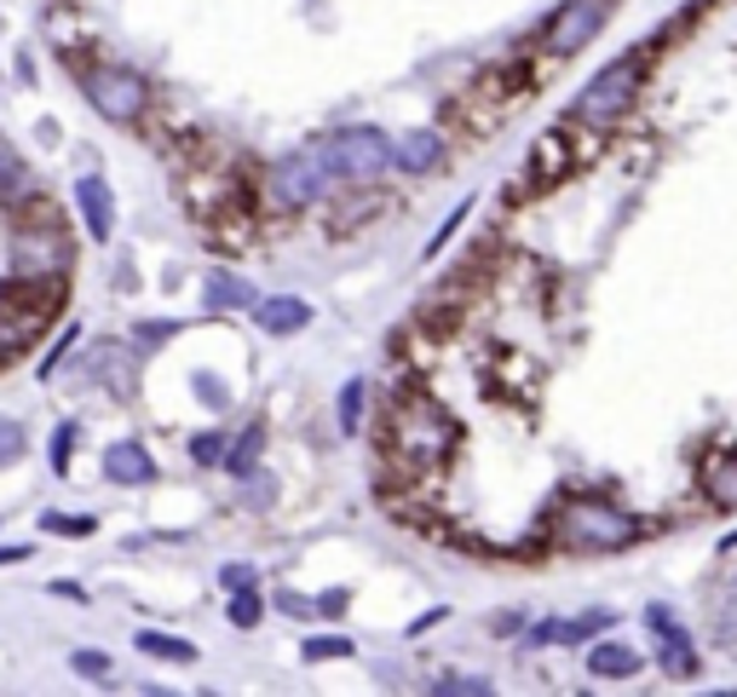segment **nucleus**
Wrapping results in <instances>:
<instances>
[{
  "instance_id": "obj_1",
  "label": "nucleus",
  "mask_w": 737,
  "mask_h": 697,
  "mask_svg": "<svg viewBox=\"0 0 737 697\" xmlns=\"http://www.w3.org/2000/svg\"><path fill=\"white\" fill-rule=\"evenodd\" d=\"M640 81H645V52H623L617 64H605V70H600V75H593L588 87L577 93L570 116H577L582 128H611V121H617V116L633 105Z\"/></svg>"
},
{
  "instance_id": "obj_2",
  "label": "nucleus",
  "mask_w": 737,
  "mask_h": 697,
  "mask_svg": "<svg viewBox=\"0 0 737 697\" xmlns=\"http://www.w3.org/2000/svg\"><path fill=\"white\" fill-rule=\"evenodd\" d=\"M559 537L570 548H628L633 537H640V525H633L628 514H617L611 502H593V496H577L559 514Z\"/></svg>"
},
{
  "instance_id": "obj_3",
  "label": "nucleus",
  "mask_w": 737,
  "mask_h": 697,
  "mask_svg": "<svg viewBox=\"0 0 737 697\" xmlns=\"http://www.w3.org/2000/svg\"><path fill=\"white\" fill-rule=\"evenodd\" d=\"M329 151L312 145V151H294V156H282L277 168H271V202L277 208H312V202H323V191H329Z\"/></svg>"
},
{
  "instance_id": "obj_4",
  "label": "nucleus",
  "mask_w": 737,
  "mask_h": 697,
  "mask_svg": "<svg viewBox=\"0 0 737 697\" xmlns=\"http://www.w3.org/2000/svg\"><path fill=\"white\" fill-rule=\"evenodd\" d=\"M323 151H329L335 179H352V184H368V179H380L392 168V139L380 128H340Z\"/></svg>"
},
{
  "instance_id": "obj_5",
  "label": "nucleus",
  "mask_w": 737,
  "mask_h": 697,
  "mask_svg": "<svg viewBox=\"0 0 737 697\" xmlns=\"http://www.w3.org/2000/svg\"><path fill=\"white\" fill-rule=\"evenodd\" d=\"M392 449L421 456V461H438L444 449H449V421L426 398H403L392 409Z\"/></svg>"
},
{
  "instance_id": "obj_6",
  "label": "nucleus",
  "mask_w": 737,
  "mask_h": 697,
  "mask_svg": "<svg viewBox=\"0 0 737 697\" xmlns=\"http://www.w3.org/2000/svg\"><path fill=\"white\" fill-rule=\"evenodd\" d=\"M605 17H611V0H565V7L553 12V24H547V52L553 58L582 52L588 40L605 29Z\"/></svg>"
},
{
  "instance_id": "obj_7",
  "label": "nucleus",
  "mask_w": 737,
  "mask_h": 697,
  "mask_svg": "<svg viewBox=\"0 0 737 697\" xmlns=\"http://www.w3.org/2000/svg\"><path fill=\"white\" fill-rule=\"evenodd\" d=\"M87 98L93 110L105 121H138V110H145V81H138L133 70H93L87 75Z\"/></svg>"
},
{
  "instance_id": "obj_8",
  "label": "nucleus",
  "mask_w": 737,
  "mask_h": 697,
  "mask_svg": "<svg viewBox=\"0 0 737 697\" xmlns=\"http://www.w3.org/2000/svg\"><path fill=\"white\" fill-rule=\"evenodd\" d=\"M52 300H58V283L47 295H35L24 305H12V300H0V363H12L24 346L47 329V317H52Z\"/></svg>"
},
{
  "instance_id": "obj_9",
  "label": "nucleus",
  "mask_w": 737,
  "mask_h": 697,
  "mask_svg": "<svg viewBox=\"0 0 737 697\" xmlns=\"http://www.w3.org/2000/svg\"><path fill=\"white\" fill-rule=\"evenodd\" d=\"M645 623L657 628V640H663V669L674 674V681H698V669H703V663H698V651H691V634H686L680 623H674L663 605H651V611H645Z\"/></svg>"
},
{
  "instance_id": "obj_10",
  "label": "nucleus",
  "mask_w": 737,
  "mask_h": 697,
  "mask_svg": "<svg viewBox=\"0 0 737 697\" xmlns=\"http://www.w3.org/2000/svg\"><path fill=\"white\" fill-rule=\"evenodd\" d=\"M75 202H81V219H87L93 242H105L116 231V202H110V184L98 173H81L75 179Z\"/></svg>"
},
{
  "instance_id": "obj_11",
  "label": "nucleus",
  "mask_w": 737,
  "mask_h": 697,
  "mask_svg": "<svg viewBox=\"0 0 737 697\" xmlns=\"http://www.w3.org/2000/svg\"><path fill=\"white\" fill-rule=\"evenodd\" d=\"M254 323L265 335H300L312 323V305L300 295H271V300H254Z\"/></svg>"
},
{
  "instance_id": "obj_12",
  "label": "nucleus",
  "mask_w": 737,
  "mask_h": 697,
  "mask_svg": "<svg viewBox=\"0 0 737 697\" xmlns=\"http://www.w3.org/2000/svg\"><path fill=\"white\" fill-rule=\"evenodd\" d=\"M392 161L403 173H438V161H444V139L433 128H409L398 145H392Z\"/></svg>"
},
{
  "instance_id": "obj_13",
  "label": "nucleus",
  "mask_w": 737,
  "mask_h": 697,
  "mask_svg": "<svg viewBox=\"0 0 737 697\" xmlns=\"http://www.w3.org/2000/svg\"><path fill=\"white\" fill-rule=\"evenodd\" d=\"M105 473H110L116 484H150V479H156V461H150V449H145V444L121 438V444H110Z\"/></svg>"
},
{
  "instance_id": "obj_14",
  "label": "nucleus",
  "mask_w": 737,
  "mask_h": 697,
  "mask_svg": "<svg viewBox=\"0 0 737 697\" xmlns=\"http://www.w3.org/2000/svg\"><path fill=\"white\" fill-rule=\"evenodd\" d=\"M617 617L611 611H588V617H577V623H565V617H547V623H536V634H530V646H577V640H588V634H600V628H611Z\"/></svg>"
},
{
  "instance_id": "obj_15",
  "label": "nucleus",
  "mask_w": 737,
  "mask_h": 697,
  "mask_svg": "<svg viewBox=\"0 0 737 697\" xmlns=\"http://www.w3.org/2000/svg\"><path fill=\"white\" fill-rule=\"evenodd\" d=\"M588 674H593V681H628V674H640V651L605 640V646L588 651Z\"/></svg>"
},
{
  "instance_id": "obj_16",
  "label": "nucleus",
  "mask_w": 737,
  "mask_h": 697,
  "mask_svg": "<svg viewBox=\"0 0 737 697\" xmlns=\"http://www.w3.org/2000/svg\"><path fill=\"white\" fill-rule=\"evenodd\" d=\"M138 651L145 658H168V663H196L191 640H173V634H156V628H138Z\"/></svg>"
},
{
  "instance_id": "obj_17",
  "label": "nucleus",
  "mask_w": 737,
  "mask_h": 697,
  "mask_svg": "<svg viewBox=\"0 0 737 697\" xmlns=\"http://www.w3.org/2000/svg\"><path fill=\"white\" fill-rule=\"evenodd\" d=\"M225 305H254V289L242 277H208V312H225Z\"/></svg>"
},
{
  "instance_id": "obj_18",
  "label": "nucleus",
  "mask_w": 737,
  "mask_h": 697,
  "mask_svg": "<svg viewBox=\"0 0 737 697\" xmlns=\"http://www.w3.org/2000/svg\"><path fill=\"white\" fill-rule=\"evenodd\" d=\"M709 496L721 502V507H737V449L709 467Z\"/></svg>"
},
{
  "instance_id": "obj_19",
  "label": "nucleus",
  "mask_w": 737,
  "mask_h": 697,
  "mask_svg": "<svg viewBox=\"0 0 737 697\" xmlns=\"http://www.w3.org/2000/svg\"><path fill=\"white\" fill-rule=\"evenodd\" d=\"M714 634H721L726 646H737V582H726L721 600H714Z\"/></svg>"
},
{
  "instance_id": "obj_20",
  "label": "nucleus",
  "mask_w": 737,
  "mask_h": 697,
  "mask_svg": "<svg viewBox=\"0 0 737 697\" xmlns=\"http://www.w3.org/2000/svg\"><path fill=\"white\" fill-rule=\"evenodd\" d=\"M363 421V381H346L340 386V433H358Z\"/></svg>"
},
{
  "instance_id": "obj_21",
  "label": "nucleus",
  "mask_w": 737,
  "mask_h": 697,
  "mask_svg": "<svg viewBox=\"0 0 737 697\" xmlns=\"http://www.w3.org/2000/svg\"><path fill=\"white\" fill-rule=\"evenodd\" d=\"M433 692H438V697H456V692L484 697V692H490V681H479V674H444V681H433Z\"/></svg>"
},
{
  "instance_id": "obj_22",
  "label": "nucleus",
  "mask_w": 737,
  "mask_h": 697,
  "mask_svg": "<svg viewBox=\"0 0 737 697\" xmlns=\"http://www.w3.org/2000/svg\"><path fill=\"white\" fill-rule=\"evenodd\" d=\"M17 456H24V426L0 416V467H12Z\"/></svg>"
},
{
  "instance_id": "obj_23",
  "label": "nucleus",
  "mask_w": 737,
  "mask_h": 697,
  "mask_svg": "<svg viewBox=\"0 0 737 697\" xmlns=\"http://www.w3.org/2000/svg\"><path fill=\"white\" fill-rule=\"evenodd\" d=\"M231 623H237V628H254V623H259V593H254V588L231 593Z\"/></svg>"
},
{
  "instance_id": "obj_24",
  "label": "nucleus",
  "mask_w": 737,
  "mask_h": 697,
  "mask_svg": "<svg viewBox=\"0 0 737 697\" xmlns=\"http://www.w3.org/2000/svg\"><path fill=\"white\" fill-rule=\"evenodd\" d=\"M70 449H75V421H64L52 433V473H70Z\"/></svg>"
},
{
  "instance_id": "obj_25",
  "label": "nucleus",
  "mask_w": 737,
  "mask_h": 697,
  "mask_svg": "<svg viewBox=\"0 0 737 697\" xmlns=\"http://www.w3.org/2000/svg\"><path fill=\"white\" fill-rule=\"evenodd\" d=\"M305 658L323 663V658H352V640H340V634H329V640H305Z\"/></svg>"
},
{
  "instance_id": "obj_26",
  "label": "nucleus",
  "mask_w": 737,
  "mask_h": 697,
  "mask_svg": "<svg viewBox=\"0 0 737 697\" xmlns=\"http://www.w3.org/2000/svg\"><path fill=\"white\" fill-rule=\"evenodd\" d=\"M70 669H75V674H87V681H105V674H110V658H105V651H75Z\"/></svg>"
},
{
  "instance_id": "obj_27",
  "label": "nucleus",
  "mask_w": 737,
  "mask_h": 697,
  "mask_svg": "<svg viewBox=\"0 0 737 697\" xmlns=\"http://www.w3.org/2000/svg\"><path fill=\"white\" fill-rule=\"evenodd\" d=\"M191 456H196L202 467L225 461V438H219V433H196V438H191Z\"/></svg>"
},
{
  "instance_id": "obj_28",
  "label": "nucleus",
  "mask_w": 737,
  "mask_h": 697,
  "mask_svg": "<svg viewBox=\"0 0 737 697\" xmlns=\"http://www.w3.org/2000/svg\"><path fill=\"white\" fill-rule=\"evenodd\" d=\"M254 456H259V426H249V433L237 438V456H225V461H231L237 473H249V467H254Z\"/></svg>"
},
{
  "instance_id": "obj_29",
  "label": "nucleus",
  "mask_w": 737,
  "mask_h": 697,
  "mask_svg": "<svg viewBox=\"0 0 737 697\" xmlns=\"http://www.w3.org/2000/svg\"><path fill=\"white\" fill-rule=\"evenodd\" d=\"M467 214H473V202H456V208H449V214H444V225H438V237H433V254L444 249V242H449V237H456V225H461Z\"/></svg>"
},
{
  "instance_id": "obj_30",
  "label": "nucleus",
  "mask_w": 737,
  "mask_h": 697,
  "mask_svg": "<svg viewBox=\"0 0 737 697\" xmlns=\"http://www.w3.org/2000/svg\"><path fill=\"white\" fill-rule=\"evenodd\" d=\"M219 582L231 588V593H242V588H254V582H259V570H254V565H225V570H219Z\"/></svg>"
},
{
  "instance_id": "obj_31",
  "label": "nucleus",
  "mask_w": 737,
  "mask_h": 697,
  "mask_svg": "<svg viewBox=\"0 0 737 697\" xmlns=\"http://www.w3.org/2000/svg\"><path fill=\"white\" fill-rule=\"evenodd\" d=\"M40 525L58 530V537H87V530H93V519H64V514H47Z\"/></svg>"
},
{
  "instance_id": "obj_32",
  "label": "nucleus",
  "mask_w": 737,
  "mask_h": 697,
  "mask_svg": "<svg viewBox=\"0 0 737 697\" xmlns=\"http://www.w3.org/2000/svg\"><path fill=\"white\" fill-rule=\"evenodd\" d=\"M196 393H202V398H214V404H225V386H219V381H208V375H196Z\"/></svg>"
},
{
  "instance_id": "obj_33",
  "label": "nucleus",
  "mask_w": 737,
  "mask_h": 697,
  "mask_svg": "<svg viewBox=\"0 0 737 697\" xmlns=\"http://www.w3.org/2000/svg\"><path fill=\"white\" fill-rule=\"evenodd\" d=\"M173 335V323H145V329H138V340H168Z\"/></svg>"
},
{
  "instance_id": "obj_34",
  "label": "nucleus",
  "mask_w": 737,
  "mask_h": 697,
  "mask_svg": "<svg viewBox=\"0 0 737 697\" xmlns=\"http://www.w3.org/2000/svg\"><path fill=\"white\" fill-rule=\"evenodd\" d=\"M12 560H29V542H12V548H0V565H12Z\"/></svg>"
}]
</instances>
